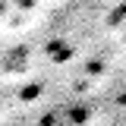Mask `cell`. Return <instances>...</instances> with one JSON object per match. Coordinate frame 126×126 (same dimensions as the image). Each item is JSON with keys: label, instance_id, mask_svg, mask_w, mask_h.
<instances>
[]
</instances>
